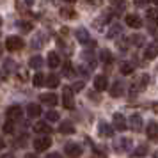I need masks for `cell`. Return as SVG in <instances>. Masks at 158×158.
Masks as SVG:
<instances>
[{"label":"cell","instance_id":"cell-39","mask_svg":"<svg viewBox=\"0 0 158 158\" xmlns=\"http://www.w3.org/2000/svg\"><path fill=\"white\" fill-rule=\"evenodd\" d=\"M87 2H89V4H94V6H98L101 0H87Z\"/></svg>","mask_w":158,"mask_h":158},{"label":"cell","instance_id":"cell-41","mask_svg":"<svg viewBox=\"0 0 158 158\" xmlns=\"http://www.w3.org/2000/svg\"><path fill=\"white\" fill-rule=\"evenodd\" d=\"M4 146H6V142H4V139H2V137H0V149H2V148H4Z\"/></svg>","mask_w":158,"mask_h":158},{"label":"cell","instance_id":"cell-7","mask_svg":"<svg viewBox=\"0 0 158 158\" xmlns=\"http://www.w3.org/2000/svg\"><path fill=\"white\" fill-rule=\"evenodd\" d=\"M39 100L43 101L44 105H48V107H53V105H57V94H53V93H43L41 94V98Z\"/></svg>","mask_w":158,"mask_h":158},{"label":"cell","instance_id":"cell-17","mask_svg":"<svg viewBox=\"0 0 158 158\" xmlns=\"http://www.w3.org/2000/svg\"><path fill=\"white\" fill-rule=\"evenodd\" d=\"M44 84L48 87H59V84H60V78H59L55 73H50L46 78H44Z\"/></svg>","mask_w":158,"mask_h":158},{"label":"cell","instance_id":"cell-33","mask_svg":"<svg viewBox=\"0 0 158 158\" xmlns=\"http://www.w3.org/2000/svg\"><path fill=\"white\" fill-rule=\"evenodd\" d=\"M82 89H84V82H77V84H75V85L71 87V91H73V93H80Z\"/></svg>","mask_w":158,"mask_h":158},{"label":"cell","instance_id":"cell-25","mask_svg":"<svg viewBox=\"0 0 158 158\" xmlns=\"http://www.w3.org/2000/svg\"><path fill=\"white\" fill-rule=\"evenodd\" d=\"M121 73L123 75H131V73H133V64H130V62H123L121 64Z\"/></svg>","mask_w":158,"mask_h":158},{"label":"cell","instance_id":"cell-23","mask_svg":"<svg viewBox=\"0 0 158 158\" xmlns=\"http://www.w3.org/2000/svg\"><path fill=\"white\" fill-rule=\"evenodd\" d=\"M100 59H101V62L110 64V62H112V53H110L108 50H101L100 52Z\"/></svg>","mask_w":158,"mask_h":158},{"label":"cell","instance_id":"cell-45","mask_svg":"<svg viewBox=\"0 0 158 158\" xmlns=\"http://www.w3.org/2000/svg\"><path fill=\"white\" fill-rule=\"evenodd\" d=\"M155 158H158V153H155Z\"/></svg>","mask_w":158,"mask_h":158},{"label":"cell","instance_id":"cell-30","mask_svg":"<svg viewBox=\"0 0 158 158\" xmlns=\"http://www.w3.org/2000/svg\"><path fill=\"white\" fill-rule=\"evenodd\" d=\"M46 119H48V121H59V114L57 112H55V110H50V112H48V114H46Z\"/></svg>","mask_w":158,"mask_h":158},{"label":"cell","instance_id":"cell-20","mask_svg":"<svg viewBox=\"0 0 158 158\" xmlns=\"http://www.w3.org/2000/svg\"><path fill=\"white\" fill-rule=\"evenodd\" d=\"M123 91H124V89H123L121 82H114V85L110 87V96H112V98H119L123 94Z\"/></svg>","mask_w":158,"mask_h":158},{"label":"cell","instance_id":"cell-22","mask_svg":"<svg viewBox=\"0 0 158 158\" xmlns=\"http://www.w3.org/2000/svg\"><path fill=\"white\" fill-rule=\"evenodd\" d=\"M29 66H30V68H34V69H39V68L43 66V57H39V55L32 57L29 60Z\"/></svg>","mask_w":158,"mask_h":158},{"label":"cell","instance_id":"cell-4","mask_svg":"<svg viewBox=\"0 0 158 158\" xmlns=\"http://www.w3.org/2000/svg\"><path fill=\"white\" fill-rule=\"evenodd\" d=\"M52 146V139L50 137H37L36 140H34V149L36 151H46L48 148Z\"/></svg>","mask_w":158,"mask_h":158},{"label":"cell","instance_id":"cell-47","mask_svg":"<svg viewBox=\"0 0 158 158\" xmlns=\"http://www.w3.org/2000/svg\"><path fill=\"white\" fill-rule=\"evenodd\" d=\"M0 80H2V75H0Z\"/></svg>","mask_w":158,"mask_h":158},{"label":"cell","instance_id":"cell-42","mask_svg":"<svg viewBox=\"0 0 158 158\" xmlns=\"http://www.w3.org/2000/svg\"><path fill=\"white\" fill-rule=\"evenodd\" d=\"M2 53H4V46L0 44V59H2Z\"/></svg>","mask_w":158,"mask_h":158},{"label":"cell","instance_id":"cell-15","mask_svg":"<svg viewBox=\"0 0 158 158\" xmlns=\"http://www.w3.org/2000/svg\"><path fill=\"white\" fill-rule=\"evenodd\" d=\"M27 115L29 117H39L41 115V107L37 103H30L29 107H27Z\"/></svg>","mask_w":158,"mask_h":158},{"label":"cell","instance_id":"cell-29","mask_svg":"<svg viewBox=\"0 0 158 158\" xmlns=\"http://www.w3.org/2000/svg\"><path fill=\"white\" fill-rule=\"evenodd\" d=\"M4 131H6V133H13V131H15V123L11 121V119L4 124Z\"/></svg>","mask_w":158,"mask_h":158},{"label":"cell","instance_id":"cell-5","mask_svg":"<svg viewBox=\"0 0 158 158\" xmlns=\"http://www.w3.org/2000/svg\"><path fill=\"white\" fill-rule=\"evenodd\" d=\"M77 39H78L80 43H84V44H87V46H94V41L91 39V36H89V32H87L85 29H78L77 30Z\"/></svg>","mask_w":158,"mask_h":158},{"label":"cell","instance_id":"cell-26","mask_svg":"<svg viewBox=\"0 0 158 158\" xmlns=\"http://www.w3.org/2000/svg\"><path fill=\"white\" fill-rule=\"evenodd\" d=\"M32 82H34V85H36V87H43V84H44V77H43V73H36Z\"/></svg>","mask_w":158,"mask_h":158},{"label":"cell","instance_id":"cell-31","mask_svg":"<svg viewBox=\"0 0 158 158\" xmlns=\"http://www.w3.org/2000/svg\"><path fill=\"white\" fill-rule=\"evenodd\" d=\"M20 27H22V29L25 30V32H29V30L34 29V25H32L30 22H20Z\"/></svg>","mask_w":158,"mask_h":158},{"label":"cell","instance_id":"cell-32","mask_svg":"<svg viewBox=\"0 0 158 158\" xmlns=\"http://www.w3.org/2000/svg\"><path fill=\"white\" fill-rule=\"evenodd\" d=\"M130 144H131V140H130V139H123V140H121V146H117V149H128Z\"/></svg>","mask_w":158,"mask_h":158},{"label":"cell","instance_id":"cell-2","mask_svg":"<svg viewBox=\"0 0 158 158\" xmlns=\"http://www.w3.org/2000/svg\"><path fill=\"white\" fill-rule=\"evenodd\" d=\"M62 105H64L68 110H71V108L75 107V100H73L71 87H64V89H62Z\"/></svg>","mask_w":158,"mask_h":158},{"label":"cell","instance_id":"cell-24","mask_svg":"<svg viewBox=\"0 0 158 158\" xmlns=\"http://www.w3.org/2000/svg\"><path fill=\"white\" fill-rule=\"evenodd\" d=\"M73 75H75V68H73V66H71V62L68 60V62L64 64V77H68V78H71Z\"/></svg>","mask_w":158,"mask_h":158},{"label":"cell","instance_id":"cell-11","mask_svg":"<svg viewBox=\"0 0 158 158\" xmlns=\"http://www.w3.org/2000/svg\"><path fill=\"white\" fill-rule=\"evenodd\" d=\"M130 126H131L133 131H140V130H142V117L139 114H133L130 117Z\"/></svg>","mask_w":158,"mask_h":158},{"label":"cell","instance_id":"cell-13","mask_svg":"<svg viewBox=\"0 0 158 158\" xmlns=\"http://www.w3.org/2000/svg\"><path fill=\"white\" fill-rule=\"evenodd\" d=\"M48 66H50L52 69H55V68L60 66V57H59L57 52H50L48 53Z\"/></svg>","mask_w":158,"mask_h":158},{"label":"cell","instance_id":"cell-28","mask_svg":"<svg viewBox=\"0 0 158 158\" xmlns=\"http://www.w3.org/2000/svg\"><path fill=\"white\" fill-rule=\"evenodd\" d=\"M148 153V146L146 144H142V146H139L135 151H133V156H144Z\"/></svg>","mask_w":158,"mask_h":158},{"label":"cell","instance_id":"cell-16","mask_svg":"<svg viewBox=\"0 0 158 158\" xmlns=\"http://www.w3.org/2000/svg\"><path fill=\"white\" fill-rule=\"evenodd\" d=\"M34 131H37V133H50L52 131V128H50V124L48 123H43V121H39V123H36L34 124Z\"/></svg>","mask_w":158,"mask_h":158},{"label":"cell","instance_id":"cell-18","mask_svg":"<svg viewBox=\"0 0 158 158\" xmlns=\"http://www.w3.org/2000/svg\"><path fill=\"white\" fill-rule=\"evenodd\" d=\"M146 133L149 139H158V123H149L148 124V130H146Z\"/></svg>","mask_w":158,"mask_h":158},{"label":"cell","instance_id":"cell-21","mask_svg":"<svg viewBox=\"0 0 158 158\" xmlns=\"http://www.w3.org/2000/svg\"><path fill=\"white\" fill-rule=\"evenodd\" d=\"M59 13H60V16H62V18H68V20L77 18V11H75V9H71V7H62Z\"/></svg>","mask_w":158,"mask_h":158},{"label":"cell","instance_id":"cell-44","mask_svg":"<svg viewBox=\"0 0 158 158\" xmlns=\"http://www.w3.org/2000/svg\"><path fill=\"white\" fill-rule=\"evenodd\" d=\"M66 2H77V0H66Z\"/></svg>","mask_w":158,"mask_h":158},{"label":"cell","instance_id":"cell-10","mask_svg":"<svg viewBox=\"0 0 158 158\" xmlns=\"http://www.w3.org/2000/svg\"><path fill=\"white\" fill-rule=\"evenodd\" d=\"M7 117L11 121H16V119H20L22 117V107L20 105H13V107L7 108Z\"/></svg>","mask_w":158,"mask_h":158},{"label":"cell","instance_id":"cell-40","mask_svg":"<svg viewBox=\"0 0 158 158\" xmlns=\"http://www.w3.org/2000/svg\"><path fill=\"white\" fill-rule=\"evenodd\" d=\"M25 158H37V155H34V153H29V155H25Z\"/></svg>","mask_w":158,"mask_h":158},{"label":"cell","instance_id":"cell-14","mask_svg":"<svg viewBox=\"0 0 158 158\" xmlns=\"http://www.w3.org/2000/svg\"><path fill=\"white\" fill-rule=\"evenodd\" d=\"M158 55V46L156 44H148V48L144 50V57L148 59V60H151V59H155Z\"/></svg>","mask_w":158,"mask_h":158},{"label":"cell","instance_id":"cell-6","mask_svg":"<svg viewBox=\"0 0 158 158\" xmlns=\"http://www.w3.org/2000/svg\"><path fill=\"white\" fill-rule=\"evenodd\" d=\"M128 126V123L124 119L123 114H114V130H119V131H124Z\"/></svg>","mask_w":158,"mask_h":158},{"label":"cell","instance_id":"cell-8","mask_svg":"<svg viewBox=\"0 0 158 158\" xmlns=\"http://www.w3.org/2000/svg\"><path fill=\"white\" fill-rule=\"evenodd\" d=\"M108 87V80L105 75H98L96 78H94V89L96 91H105Z\"/></svg>","mask_w":158,"mask_h":158},{"label":"cell","instance_id":"cell-9","mask_svg":"<svg viewBox=\"0 0 158 158\" xmlns=\"http://www.w3.org/2000/svg\"><path fill=\"white\" fill-rule=\"evenodd\" d=\"M126 25L131 27V29H140L142 27V20H140V16H137V15H128L126 16Z\"/></svg>","mask_w":158,"mask_h":158},{"label":"cell","instance_id":"cell-38","mask_svg":"<svg viewBox=\"0 0 158 158\" xmlns=\"http://www.w3.org/2000/svg\"><path fill=\"white\" fill-rule=\"evenodd\" d=\"M0 158H15V155H11V153H6V155H2Z\"/></svg>","mask_w":158,"mask_h":158},{"label":"cell","instance_id":"cell-35","mask_svg":"<svg viewBox=\"0 0 158 158\" xmlns=\"http://www.w3.org/2000/svg\"><path fill=\"white\" fill-rule=\"evenodd\" d=\"M146 2H148V0H135V6H139V7H144V6H146Z\"/></svg>","mask_w":158,"mask_h":158},{"label":"cell","instance_id":"cell-19","mask_svg":"<svg viewBox=\"0 0 158 158\" xmlns=\"http://www.w3.org/2000/svg\"><path fill=\"white\" fill-rule=\"evenodd\" d=\"M59 131L68 135V133H73V131H75V126H73L71 121H62L60 123V126H59Z\"/></svg>","mask_w":158,"mask_h":158},{"label":"cell","instance_id":"cell-3","mask_svg":"<svg viewBox=\"0 0 158 158\" xmlns=\"http://www.w3.org/2000/svg\"><path fill=\"white\" fill-rule=\"evenodd\" d=\"M64 153H66L69 158H78L80 155H82V148H80V144L68 142V144L64 146Z\"/></svg>","mask_w":158,"mask_h":158},{"label":"cell","instance_id":"cell-37","mask_svg":"<svg viewBox=\"0 0 158 158\" xmlns=\"http://www.w3.org/2000/svg\"><path fill=\"white\" fill-rule=\"evenodd\" d=\"M46 158H62V156H60L59 153H50V155H48Z\"/></svg>","mask_w":158,"mask_h":158},{"label":"cell","instance_id":"cell-46","mask_svg":"<svg viewBox=\"0 0 158 158\" xmlns=\"http://www.w3.org/2000/svg\"><path fill=\"white\" fill-rule=\"evenodd\" d=\"M0 27H2V18H0Z\"/></svg>","mask_w":158,"mask_h":158},{"label":"cell","instance_id":"cell-12","mask_svg":"<svg viewBox=\"0 0 158 158\" xmlns=\"http://www.w3.org/2000/svg\"><path fill=\"white\" fill-rule=\"evenodd\" d=\"M98 131H100L101 137H112L114 135V128H112L110 124H107V123H100V124H98Z\"/></svg>","mask_w":158,"mask_h":158},{"label":"cell","instance_id":"cell-36","mask_svg":"<svg viewBox=\"0 0 158 158\" xmlns=\"http://www.w3.org/2000/svg\"><path fill=\"white\" fill-rule=\"evenodd\" d=\"M131 43H142V37H140V36L131 37Z\"/></svg>","mask_w":158,"mask_h":158},{"label":"cell","instance_id":"cell-43","mask_svg":"<svg viewBox=\"0 0 158 158\" xmlns=\"http://www.w3.org/2000/svg\"><path fill=\"white\" fill-rule=\"evenodd\" d=\"M153 4H155V6L158 7V0H153Z\"/></svg>","mask_w":158,"mask_h":158},{"label":"cell","instance_id":"cell-1","mask_svg":"<svg viewBox=\"0 0 158 158\" xmlns=\"http://www.w3.org/2000/svg\"><path fill=\"white\" fill-rule=\"evenodd\" d=\"M23 39L22 37H18V36H9L7 39H6V50L9 52H18V50H22L23 48Z\"/></svg>","mask_w":158,"mask_h":158},{"label":"cell","instance_id":"cell-27","mask_svg":"<svg viewBox=\"0 0 158 158\" xmlns=\"http://www.w3.org/2000/svg\"><path fill=\"white\" fill-rule=\"evenodd\" d=\"M110 4H112L117 11H123V9L126 7V0H110Z\"/></svg>","mask_w":158,"mask_h":158},{"label":"cell","instance_id":"cell-34","mask_svg":"<svg viewBox=\"0 0 158 158\" xmlns=\"http://www.w3.org/2000/svg\"><path fill=\"white\" fill-rule=\"evenodd\" d=\"M148 16L151 20H156L158 18V9H148Z\"/></svg>","mask_w":158,"mask_h":158}]
</instances>
